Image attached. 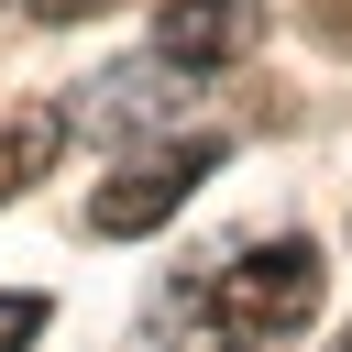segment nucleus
<instances>
[{
  "mask_svg": "<svg viewBox=\"0 0 352 352\" xmlns=\"http://www.w3.org/2000/svg\"><path fill=\"white\" fill-rule=\"evenodd\" d=\"M220 165V132H187V143H143L121 176H99L88 187V231L99 242H143V231H165L187 198H198V176Z\"/></svg>",
  "mask_w": 352,
  "mask_h": 352,
  "instance_id": "nucleus-2",
  "label": "nucleus"
},
{
  "mask_svg": "<svg viewBox=\"0 0 352 352\" xmlns=\"http://www.w3.org/2000/svg\"><path fill=\"white\" fill-rule=\"evenodd\" d=\"M33 330H44V297L11 286V297H0V352H33Z\"/></svg>",
  "mask_w": 352,
  "mask_h": 352,
  "instance_id": "nucleus-7",
  "label": "nucleus"
},
{
  "mask_svg": "<svg viewBox=\"0 0 352 352\" xmlns=\"http://www.w3.org/2000/svg\"><path fill=\"white\" fill-rule=\"evenodd\" d=\"M253 33H264V0H165V22H154V55H176L187 77H209V66L253 55Z\"/></svg>",
  "mask_w": 352,
  "mask_h": 352,
  "instance_id": "nucleus-4",
  "label": "nucleus"
},
{
  "mask_svg": "<svg viewBox=\"0 0 352 352\" xmlns=\"http://www.w3.org/2000/svg\"><path fill=\"white\" fill-rule=\"evenodd\" d=\"M187 99H198V88H187L176 55H132V66H110V77L77 99V121H88L99 143H143V132H176Z\"/></svg>",
  "mask_w": 352,
  "mask_h": 352,
  "instance_id": "nucleus-3",
  "label": "nucleus"
},
{
  "mask_svg": "<svg viewBox=\"0 0 352 352\" xmlns=\"http://www.w3.org/2000/svg\"><path fill=\"white\" fill-rule=\"evenodd\" d=\"M165 341L176 352H253V341H231V319L209 308V286L187 275V286H165Z\"/></svg>",
  "mask_w": 352,
  "mask_h": 352,
  "instance_id": "nucleus-6",
  "label": "nucleus"
},
{
  "mask_svg": "<svg viewBox=\"0 0 352 352\" xmlns=\"http://www.w3.org/2000/svg\"><path fill=\"white\" fill-rule=\"evenodd\" d=\"M66 132H77V110H55V99H11V110H0V198H22L33 176H55Z\"/></svg>",
  "mask_w": 352,
  "mask_h": 352,
  "instance_id": "nucleus-5",
  "label": "nucleus"
},
{
  "mask_svg": "<svg viewBox=\"0 0 352 352\" xmlns=\"http://www.w3.org/2000/svg\"><path fill=\"white\" fill-rule=\"evenodd\" d=\"M198 286H209V308L231 319V341H253V352H264L275 330H308V319H319V286H330V264H319V253L286 231V242H253V253L209 264Z\"/></svg>",
  "mask_w": 352,
  "mask_h": 352,
  "instance_id": "nucleus-1",
  "label": "nucleus"
},
{
  "mask_svg": "<svg viewBox=\"0 0 352 352\" xmlns=\"http://www.w3.org/2000/svg\"><path fill=\"white\" fill-rule=\"evenodd\" d=\"M341 352H352V330H341Z\"/></svg>",
  "mask_w": 352,
  "mask_h": 352,
  "instance_id": "nucleus-9",
  "label": "nucleus"
},
{
  "mask_svg": "<svg viewBox=\"0 0 352 352\" xmlns=\"http://www.w3.org/2000/svg\"><path fill=\"white\" fill-rule=\"evenodd\" d=\"M88 11H110V0H33V22H88Z\"/></svg>",
  "mask_w": 352,
  "mask_h": 352,
  "instance_id": "nucleus-8",
  "label": "nucleus"
}]
</instances>
